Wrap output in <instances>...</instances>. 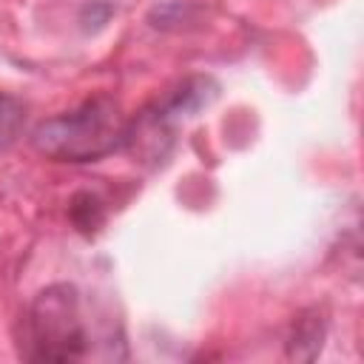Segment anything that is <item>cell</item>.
Segmentation results:
<instances>
[{
  "label": "cell",
  "instance_id": "cell-2",
  "mask_svg": "<svg viewBox=\"0 0 364 364\" xmlns=\"http://www.w3.org/2000/svg\"><path fill=\"white\" fill-rule=\"evenodd\" d=\"M26 341L31 347L26 355L40 361H71L85 355L88 333L74 284L46 287L34 299L26 318Z\"/></svg>",
  "mask_w": 364,
  "mask_h": 364
},
{
  "label": "cell",
  "instance_id": "cell-1",
  "mask_svg": "<svg viewBox=\"0 0 364 364\" xmlns=\"http://www.w3.org/2000/svg\"><path fill=\"white\" fill-rule=\"evenodd\" d=\"M31 142L60 162H94L128 145V122L111 97H94L71 114L40 122Z\"/></svg>",
  "mask_w": 364,
  "mask_h": 364
},
{
  "label": "cell",
  "instance_id": "cell-3",
  "mask_svg": "<svg viewBox=\"0 0 364 364\" xmlns=\"http://www.w3.org/2000/svg\"><path fill=\"white\" fill-rule=\"evenodd\" d=\"M23 119H26L23 102L9 94H0V151H6L17 139V134L23 131Z\"/></svg>",
  "mask_w": 364,
  "mask_h": 364
}]
</instances>
